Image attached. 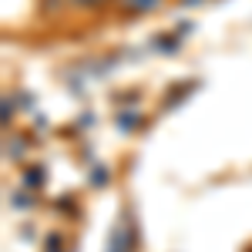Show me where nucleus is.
Listing matches in <instances>:
<instances>
[{
	"instance_id": "obj_1",
	"label": "nucleus",
	"mask_w": 252,
	"mask_h": 252,
	"mask_svg": "<svg viewBox=\"0 0 252 252\" xmlns=\"http://www.w3.org/2000/svg\"><path fill=\"white\" fill-rule=\"evenodd\" d=\"M121 3H125V10H131V14H145V10L158 7V0H121Z\"/></svg>"
},
{
	"instance_id": "obj_2",
	"label": "nucleus",
	"mask_w": 252,
	"mask_h": 252,
	"mask_svg": "<svg viewBox=\"0 0 252 252\" xmlns=\"http://www.w3.org/2000/svg\"><path fill=\"white\" fill-rule=\"evenodd\" d=\"M74 3H104V0H74Z\"/></svg>"
}]
</instances>
